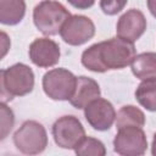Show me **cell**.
<instances>
[{
  "label": "cell",
  "instance_id": "cell-1",
  "mask_svg": "<svg viewBox=\"0 0 156 156\" xmlns=\"http://www.w3.org/2000/svg\"><path fill=\"white\" fill-rule=\"evenodd\" d=\"M134 57V44L117 37L96 43L84 50L82 63L89 71L104 73L108 69H122L127 67Z\"/></svg>",
  "mask_w": 156,
  "mask_h": 156
},
{
  "label": "cell",
  "instance_id": "cell-2",
  "mask_svg": "<svg viewBox=\"0 0 156 156\" xmlns=\"http://www.w3.org/2000/svg\"><path fill=\"white\" fill-rule=\"evenodd\" d=\"M0 87L2 102L12 100L15 96L29 94L34 88V73L24 63H15L9 68L1 69Z\"/></svg>",
  "mask_w": 156,
  "mask_h": 156
},
{
  "label": "cell",
  "instance_id": "cell-3",
  "mask_svg": "<svg viewBox=\"0 0 156 156\" xmlns=\"http://www.w3.org/2000/svg\"><path fill=\"white\" fill-rule=\"evenodd\" d=\"M71 16L63 5L55 0H43L33 10L34 24L44 35L58 34L63 23Z\"/></svg>",
  "mask_w": 156,
  "mask_h": 156
},
{
  "label": "cell",
  "instance_id": "cell-4",
  "mask_svg": "<svg viewBox=\"0 0 156 156\" xmlns=\"http://www.w3.org/2000/svg\"><path fill=\"white\" fill-rule=\"evenodd\" d=\"M13 144L26 155H37L48 146V134L44 126L37 121H26L13 134Z\"/></svg>",
  "mask_w": 156,
  "mask_h": 156
},
{
  "label": "cell",
  "instance_id": "cell-5",
  "mask_svg": "<svg viewBox=\"0 0 156 156\" xmlns=\"http://www.w3.org/2000/svg\"><path fill=\"white\" fill-rule=\"evenodd\" d=\"M77 85V77L68 69L54 68L43 77L44 93L52 100H69Z\"/></svg>",
  "mask_w": 156,
  "mask_h": 156
},
{
  "label": "cell",
  "instance_id": "cell-6",
  "mask_svg": "<svg viewBox=\"0 0 156 156\" xmlns=\"http://www.w3.org/2000/svg\"><path fill=\"white\" fill-rule=\"evenodd\" d=\"M52 136L62 149H76L85 138V130L80 121L74 116H62L52 124Z\"/></svg>",
  "mask_w": 156,
  "mask_h": 156
},
{
  "label": "cell",
  "instance_id": "cell-7",
  "mask_svg": "<svg viewBox=\"0 0 156 156\" xmlns=\"http://www.w3.org/2000/svg\"><path fill=\"white\" fill-rule=\"evenodd\" d=\"M147 140L141 127L119 128L113 139V150L124 156H138L146 151Z\"/></svg>",
  "mask_w": 156,
  "mask_h": 156
},
{
  "label": "cell",
  "instance_id": "cell-8",
  "mask_svg": "<svg viewBox=\"0 0 156 156\" xmlns=\"http://www.w3.org/2000/svg\"><path fill=\"white\" fill-rule=\"evenodd\" d=\"M60 34L65 43L78 46L87 43L94 37L95 26L89 17L73 15L63 23Z\"/></svg>",
  "mask_w": 156,
  "mask_h": 156
},
{
  "label": "cell",
  "instance_id": "cell-9",
  "mask_svg": "<svg viewBox=\"0 0 156 156\" xmlns=\"http://www.w3.org/2000/svg\"><path fill=\"white\" fill-rule=\"evenodd\" d=\"M84 116L94 129L104 132L110 129L116 119V111L110 101L98 98L84 107Z\"/></svg>",
  "mask_w": 156,
  "mask_h": 156
},
{
  "label": "cell",
  "instance_id": "cell-10",
  "mask_svg": "<svg viewBox=\"0 0 156 156\" xmlns=\"http://www.w3.org/2000/svg\"><path fill=\"white\" fill-rule=\"evenodd\" d=\"M146 29V20L141 11L136 9H130L127 12H124L116 27L117 37L134 43L138 40Z\"/></svg>",
  "mask_w": 156,
  "mask_h": 156
},
{
  "label": "cell",
  "instance_id": "cell-11",
  "mask_svg": "<svg viewBox=\"0 0 156 156\" xmlns=\"http://www.w3.org/2000/svg\"><path fill=\"white\" fill-rule=\"evenodd\" d=\"M29 58L38 67L55 66L60 60V46L49 38H38L29 45Z\"/></svg>",
  "mask_w": 156,
  "mask_h": 156
},
{
  "label": "cell",
  "instance_id": "cell-12",
  "mask_svg": "<svg viewBox=\"0 0 156 156\" xmlns=\"http://www.w3.org/2000/svg\"><path fill=\"white\" fill-rule=\"evenodd\" d=\"M100 87L99 84L85 76L77 77V85L69 102L76 108H84L89 102L100 98Z\"/></svg>",
  "mask_w": 156,
  "mask_h": 156
},
{
  "label": "cell",
  "instance_id": "cell-13",
  "mask_svg": "<svg viewBox=\"0 0 156 156\" xmlns=\"http://www.w3.org/2000/svg\"><path fill=\"white\" fill-rule=\"evenodd\" d=\"M130 66L133 74L141 80L156 78V52H141L136 55Z\"/></svg>",
  "mask_w": 156,
  "mask_h": 156
},
{
  "label": "cell",
  "instance_id": "cell-14",
  "mask_svg": "<svg viewBox=\"0 0 156 156\" xmlns=\"http://www.w3.org/2000/svg\"><path fill=\"white\" fill-rule=\"evenodd\" d=\"M26 13L24 0H0V22L7 26L20 23Z\"/></svg>",
  "mask_w": 156,
  "mask_h": 156
},
{
  "label": "cell",
  "instance_id": "cell-15",
  "mask_svg": "<svg viewBox=\"0 0 156 156\" xmlns=\"http://www.w3.org/2000/svg\"><path fill=\"white\" fill-rule=\"evenodd\" d=\"M135 99L149 111H156V78L144 79L135 90Z\"/></svg>",
  "mask_w": 156,
  "mask_h": 156
},
{
  "label": "cell",
  "instance_id": "cell-16",
  "mask_svg": "<svg viewBox=\"0 0 156 156\" xmlns=\"http://www.w3.org/2000/svg\"><path fill=\"white\" fill-rule=\"evenodd\" d=\"M144 124H145L144 112L133 105L123 106L116 115V127L118 129L129 126L143 127Z\"/></svg>",
  "mask_w": 156,
  "mask_h": 156
},
{
  "label": "cell",
  "instance_id": "cell-17",
  "mask_svg": "<svg viewBox=\"0 0 156 156\" xmlns=\"http://www.w3.org/2000/svg\"><path fill=\"white\" fill-rule=\"evenodd\" d=\"M79 156H104L106 154L105 145L95 138L85 136L74 149Z\"/></svg>",
  "mask_w": 156,
  "mask_h": 156
},
{
  "label": "cell",
  "instance_id": "cell-18",
  "mask_svg": "<svg viewBox=\"0 0 156 156\" xmlns=\"http://www.w3.org/2000/svg\"><path fill=\"white\" fill-rule=\"evenodd\" d=\"M0 123H1V139H5L7 136V134L11 132L13 123H15V116L13 112L10 107H7L6 102H1L0 104Z\"/></svg>",
  "mask_w": 156,
  "mask_h": 156
},
{
  "label": "cell",
  "instance_id": "cell-19",
  "mask_svg": "<svg viewBox=\"0 0 156 156\" xmlns=\"http://www.w3.org/2000/svg\"><path fill=\"white\" fill-rule=\"evenodd\" d=\"M127 1L128 0H100V9L104 13L113 16L124 9Z\"/></svg>",
  "mask_w": 156,
  "mask_h": 156
},
{
  "label": "cell",
  "instance_id": "cell-20",
  "mask_svg": "<svg viewBox=\"0 0 156 156\" xmlns=\"http://www.w3.org/2000/svg\"><path fill=\"white\" fill-rule=\"evenodd\" d=\"M73 7L76 9H79V10H85V9H89L94 5L95 0H67Z\"/></svg>",
  "mask_w": 156,
  "mask_h": 156
},
{
  "label": "cell",
  "instance_id": "cell-21",
  "mask_svg": "<svg viewBox=\"0 0 156 156\" xmlns=\"http://www.w3.org/2000/svg\"><path fill=\"white\" fill-rule=\"evenodd\" d=\"M1 44H2V52H1V57L5 56V54L7 52L9 48H10V39L7 38L5 32H1Z\"/></svg>",
  "mask_w": 156,
  "mask_h": 156
},
{
  "label": "cell",
  "instance_id": "cell-22",
  "mask_svg": "<svg viewBox=\"0 0 156 156\" xmlns=\"http://www.w3.org/2000/svg\"><path fill=\"white\" fill-rule=\"evenodd\" d=\"M147 7H149L151 15L156 18V0H147Z\"/></svg>",
  "mask_w": 156,
  "mask_h": 156
},
{
  "label": "cell",
  "instance_id": "cell-23",
  "mask_svg": "<svg viewBox=\"0 0 156 156\" xmlns=\"http://www.w3.org/2000/svg\"><path fill=\"white\" fill-rule=\"evenodd\" d=\"M151 152L154 156H156V133L154 135V139H152V145H151Z\"/></svg>",
  "mask_w": 156,
  "mask_h": 156
}]
</instances>
